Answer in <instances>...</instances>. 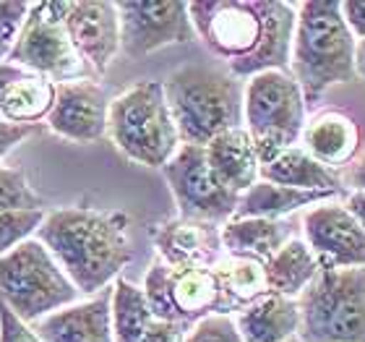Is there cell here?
<instances>
[{
  "instance_id": "6da1fadb",
  "label": "cell",
  "mask_w": 365,
  "mask_h": 342,
  "mask_svg": "<svg viewBox=\"0 0 365 342\" xmlns=\"http://www.w3.org/2000/svg\"><path fill=\"white\" fill-rule=\"evenodd\" d=\"M188 14L196 37L227 63L237 79L289 71L297 3L284 0H193Z\"/></svg>"
},
{
  "instance_id": "7a4b0ae2",
  "label": "cell",
  "mask_w": 365,
  "mask_h": 342,
  "mask_svg": "<svg viewBox=\"0 0 365 342\" xmlns=\"http://www.w3.org/2000/svg\"><path fill=\"white\" fill-rule=\"evenodd\" d=\"M37 238L47 246L78 293L97 296L110 288L133 258L130 217L91 206L47 212Z\"/></svg>"
},
{
  "instance_id": "3957f363",
  "label": "cell",
  "mask_w": 365,
  "mask_h": 342,
  "mask_svg": "<svg viewBox=\"0 0 365 342\" xmlns=\"http://www.w3.org/2000/svg\"><path fill=\"white\" fill-rule=\"evenodd\" d=\"M355 50L358 39L344 21L339 0L297 3L289 74L300 84L308 105L319 102L331 86L358 79Z\"/></svg>"
},
{
  "instance_id": "277c9868",
  "label": "cell",
  "mask_w": 365,
  "mask_h": 342,
  "mask_svg": "<svg viewBox=\"0 0 365 342\" xmlns=\"http://www.w3.org/2000/svg\"><path fill=\"white\" fill-rule=\"evenodd\" d=\"M162 84L182 144L206 146L225 131L243 129L245 81L227 69L188 63Z\"/></svg>"
},
{
  "instance_id": "5b68a950",
  "label": "cell",
  "mask_w": 365,
  "mask_h": 342,
  "mask_svg": "<svg viewBox=\"0 0 365 342\" xmlns=\"http://www.w3.org/2000/svg\"><path fill=\"white\" fill-rule=\"evenodd\" d=\"M107 139L144 168H165L182 146L162 81H138L113 97Z\"/></svg>"
},
{
  "instance_id": "8992f818",
  "label": "cell",
  "mask_w": 365,
  "mask_h": 342,
  "mask_svg": "<svg viewBox=\"0 0 365 342\" xmlns=\"http://www.w3.org/2000/svg\"><path fill=\"white\" fill-rule=\"evenodd\" d=\"M78 296L76 285L37 236L0 258V303L26 324L73 306Z\"/></svg>"
},
{
  "instance_id": "52a82bcc",
  "label": "cell",
  "mask_w": 365,
  "mask_h": 342,
  "mask_svg": "<svg viewBox=\"0 0 365 342\" xmlns=\"http://www.w3.org/2000/svg\"><path fill=\"white\" fill-rule=\"evenodd\" d=\"M308 123V102L289 71H264L245 81L243 129L251 134L261 165L297 146Z\"/></svg>"
},
{
  "instance_id": "ba28073f",
  "label": "cell",
  "mask_w": 365,
  "mask_h": 342,
  "mask_svg": "<svg viewBox=\"0 0 365 342\" xmlns=\"http://www.w3.org/2000/svg\"><path fill=\"white\" fill-rule=\"evenodd\" d=\"M297 306L300 342H365V266L319 272Z\"/></svg>"
},
{
  "instance_id": "9c48e42d",
  "label": "cell",
  "mask_w": 365,
  "mask_h": 342,
  "mask_svg": "<svg viewBox=\"0 0 365 342\" xmlns=\"http://www.w3.org/2000/svg\"><path fill=\"white\" fill-rule=\"evenodd\" d=\"M144 296L154 319L190 329L206 316H235L214 266H168L160 258L144 277Z\"/></svg>"
},
{
  "instance_id": "30bf717a",
  "label": "cell",
  "mask_w": 365,
  "mask_h": 342,
  "mask_svg": "<svg viewBox=\"0 0 365 342\" xmlns=\"http://www.w3.org/2000/svg\"><path fill=\"white\" fill-rule=\"evenodd\" d=\"M68 8V0L66 3H31L29 16L6 61L50 79L55 84L97 79L71 45L68 31H66Z\"/></svg>"
},
{
  "instance_id": "8fae6325",
  "label": "cell",
  "mask_w": 365,
  "mask_h": 342,
  "mask_svg": "<svg viewBox=\"0 0 365 342\" xmlns=\"http://www.w3.org/2000/svg\"><path fill=\"white\" fill-rule=\"evenodd\" d=\"M162 175L175 198L180 220L212 222L222 228L225 222L235 217L240 193L230 191L217 178L206 160L204 146L182 144L175 157L162 168Z\"/></svg>"
},
{
  "instance_id": "7c38bea8",
  "label": "cell",
  "mask_w": 365,
  "mask_h": 342,
  "mask_svg": "<svg viewBox=\"0 0 365 342\" xmlns=\"http://www.w3.org/2000/svg\"><path fill=\"white\" fill-rule=\"evenodd\" d=\"M120 16V53L138 61L162 47L193 42L196 29L188 3L180 0H123L115 3Z\"/></svg>"
},
{
  "instance_id": "4fadbf2b",
  "label": "cell",
  "mask_w": 365,
  "mask_h": 342,
  "mask_svg": "<svg viewBox=\"0 0 365 342\" xmlns=\"http://www.w3.org/2000/svg\"><path fill=\"white\" fill-rule=\"evenodd\" d=\"M303 241L321 272L365 266V230L344 201H327L303 212Z\"/></svg>"
},
{
  "instance_id": "5bb4252c",
  "label": "cell",
  "mask_w": 365,
  "mask_h": 342,
  "mask_svg": "<svg viewBox=\"0 0 365 342\" xmlns=\"http://www.w3.org/2000/svg\"><path fill=\"white\" fill-rule=\"evenodd\" d=\"M113 99L97 79H78L58 84L53 110L45 126L61 139L76 144H94L107 136Z\"/></svg>"
},
{
  "instance_id": "9a60e30c",
  "label": "cell",
  "mask_w": 365,
  "mask_h": 342,
  "mask_svg": "<svg viewBox=\"0 0 365 342\" xmlns=\"http://www.w3.org/2000/svg\"><path fill=\"white\" fill-rule=\"evenodd\" d=\"M66 31L73 50L94 76H102L120 53V16L110 0L71 3Z\"/></svg>"
},
{
  "instance_id": "2e32d148",
  "label": "cell",
  "mask_w": 365,
  "mask_h": 342,
  "mask_svg": "<svg viewBox=\"0 0 365 342\" xmlns=\"http://www.w3.org/2000/svg\"><path fill=\"white\" fill-rule=\"evenodd\" d=\"M42 342H115L113 285L31 324Z\"/></svg>"
},
{
  "instance_id": "e0dca14e",
  "label": "cell",
  "mask_w": 365,
  "mask_h": 342,
  "mask_svg": "<svg viewBox=\"0 0 365 342\" xmlns=\"http://www.w3.org/2000/svg\"><path fill=\"white\" fill-rule=\"evenodd\" d=\"M157 258L168 266H214L225 256L222 228L212 222L170 220L154 230Z\"/></svg>"
},
{
  "instance_id": "ac0fdd59",
  "label": "cell",
  "mask_w": 365,
  "mask_h": 342,
  "mask_svg": "<svg viewBox=\"0 0 365 342\" xmlns=\"http://www.w3.org/2000/svg\"><path fill=\"white\" fill-rule=\"evenodd\" d=\"M363 134L358 121L344 110H321L305 123L300 146L331 173H342L358 160Z\"/></svg>"
},
{
  "instance_id": "d6986e66",
  "label": "cell",
  "mask_w": 365,
  "mask_h": 342,
  "mask_svg": "<svg viewBox=\"0 0 365 342\" xmlns=\"http://www.w3.org/2000/svg\"><path fill=\"white\" fill-rule=\"evenodd\" d=\"M58 84L31 71L0 61V118L19 126H39L53 110Z\"/></svg>"
},
{
  "instance_id": "ffe728a7",
  "label": "cell",
  "mask_w": 365,
  "mask_h": 342,
  "mask_svg": "<svg viewBox=\"0 0 365 342\" xmlns=\"http://www.w3.org/2000/svg\"><path fill=\"white\" fill-rule=\"evenodd\" d=\"M339 196H342V191H303L259 181L245 193H240L232 220H243V217L287 220L289 214L295 212H308V209L327 204V201H339Z\"/></svg>"
},
{
  "instance_id": "44dd1931",
  "label": "cell",
  "mask_w": 365,
  "mask_h": 342,
  "mask_svg": "<svg viewBox=\"0 0 365 342\" xmlns=\"http://www.w3.org/2000/svg\"><path fill=\"white\" fill-rule=\"evenodd\" d=\"M204 149L212 170L230 191L245 193L251 186L259 183L261 160L256 146H253L251 134L245 129L225 131L217 139H212Z\"/></svg>"
},
{
  "instance_id": "7402d4cb",
  "label": "cell",
  "mask_w": 365,
  "mask_h": 342,
  "mask_svg": "<svg viewBox=\"0 0 365 342\" xmlns=\"http://www.w3.org/2000/svg\"><path fill=\"white\" fill-rule=\"evenodd\" d=\"M243 342H289L300 335V306L292 298L267 293L235 313Z\"/></svg>"
},
{
  "instance_id": "603a6c76",
  "label": "cell",
  "mask_w": 365,
  "mask_h": 342,
  "mask_svg": "<svg viewBox=\"0 0 365 342\" xmlns=\"http://www.w3.org/2000/svg\"><path fill=\"white\" fill-rule=\"evenodd\" d=\"M292 238H297V225L292 220L243 217V220H230L222 225V248H225V253L259 258L264 264Z\"/></svg>"
},
{
  "instance_id": "cb8c5ba5",
  "label": "cell",
  "mask_w": 365,
  "mask_h": 342,
  "mask_svg": "<svg viewBox=\"0 0 365 342\" xmlns=\"http://www.w3.org/2000/svg\"><path fill=\"white\" fill-rule=\"evenodd\" d=\"M259 181L287 186V188H303V191H342L339 175L324 168L319 160H313L303 146H289L279 157L261 165Z\"/></svg>"
},
{
  "instance_id": "d4e9b609",
  "label": "cell",
  "mask_w": 365,
  "mask_h": 342,
  "mask_svg": "<svg viewBox=\"0 0 365 342\" xmlns=\"http://www.w3.org/2000/svg\"><path fill=\"white\" fill-rule=\"evenodd\" d=\"M319 272L321 266L313 251L308 248L303 238L297 236L289 243L282 246L279 251L267 261L269 293L297 301L305 293V288L319 277Z\"/></svg>"
},
{
  "instance_id": "484cf974",
  "label": "cell",
  "mask_w": 365,
  "mask_h": 342,
  "mask_svg": "<svg viewBox=\"0 0 365 342\" xmlns=\"http://www.w3.org/2000/svg\"><path fill=\"white\" fill-rule=\"evenodd\" d=\"M214 272L220 277V285L227 296L232 311H243L245 306H251L253 301H259L269 293V280H267V264L259 258L248 256H225L214 264Z\"/></svg>"
},
{
  "instance_id": "4316f807",
  "label": "cell",
  "mask_w": 365,
  "mask_h": 342,
  "mask_svg": "<svg viewBox=\"0 0 365 342\" xmlns=\"http://www.w3.org/2000/svg\"><path fill=\"white\" fill-rule=\"evenodd\" d=\"M154 321L144 288L125 277L113 282V337L115 342H141L144 332Z\"/></svg>"
},
{
  "instance_id": "83f0119b",
  "label": "cell",
  "mask_w": 365,
  "mask_h": 342,
  "mask_svg": "<svg viewBox=\"0 0 365 342\" xmlns=\"http://www.w3.org/2000/svg\"><path fill=\"white\" fill-rule=\"evenodd\" d=\"M24 209H45V198L34 191L24 170L0 165V212Z\"/></svg>"
},
{
  "instance_id": "f1b7e54d",
  "label": "cell",
  "mask_w": 365,
  "mask_h": 342,
  "mask_svg": "<svg viewBox=\"0 0 365 342\" xmlns=\"http://www.w3.org/2000/svg\"><path fill=\"white\" fill-rule=\"evenodd\" d=\"M47 212L45 209H24V212H0V258L14 248L37 236Z\"/></svg>"
},
{
  "instance_id": "f546056e",
  "label": "cell",
  "mask_w": 365,
  "mask_h": 342,
  "mask_svg": "<svg viewBox=\"0 0 365 342\" xmlns=\"http://www.w3.org/2000/svg\"><path fill=\"white\" fill-rule=\"evenodd\" d=\"M185 342H243L240 332H237L235 316H206L188 329Z\"/></svg>"
},
{
  "instance_id": "4dcf8cb0",
  "label": "cell",
  "mask_w": 365,
  "mask_h": 342,
  "mask_svg": "<svg viewBox=\"0 0 365 342\" xmlns=\"http://www.w3.org/2000/svg\"><path fill=\"white\" fill-rule=\"evenodd\" d=\"M31 3H0V61H6L21 31Z\"/></svg>"
},
{
  "instance_id": "1f68e13d",
  "label": "cell",
  "mask_w": 365,
  "mask_h": 342,
  "mask_svg": "<svg viewBox=\"0 0 365 342\" xmlns=\"http://www.w3.org/2000/svg\"><path fill=\"white\" fill-rule=\"evenodd\" d=\"M0 342H42L31 324L21 321L6 303H0Z\"/></svg>"
},
{
  "instance_id": "d6a6232c",
  "label": "cell",
  "mask_w": 365,
  "mask_h": 342,
  "mask_svg": "<svg viewBox=\"0 0 365 342\" xmlns=\"http://www.w3.org/2000/svg\"><path fill=\"white\" fill-rule=\"evenodd\" d=\"M37 129L39 126H19V123H8L0 118V165H3V160L14 152L16 146L34 136Z\"/></svg>"
},
{
  "instance_id": "836d02e7",
  "label": "cell",
  "mask_w": 365,
  "mask_h": 342,
  "mask_svg": "<svg viewBox=\"0 0 365 342\" xmlns=\"http://www.w3.org/2000/svg\"><path fill=\"white\" fill-rule=\"evenodd\" d=\"M185 335H188V329L175 324V321L154 319L141 337V342H185Z\"/></svg>"
},
{
  "instance_id": "e575fe53",
  "label": "cell",
  "mask_w": 365,
  "mask_h": 342,
  "mask_svg": "<svg viewBox=\"0 0 365 342\" xmlns=\"http://www.w3.org/2000/svg\"><path fill=\"white\" fill-rule=\"evenodd\" d=\"M342 16L358 42L365 39V0H342Z\"/></svg>"
},
{
  "instance_id": "d590c367",
  "label": "cell",
  "mask_w": 365,
  "mask_h": 342,
  "mask_svg": "<svg viewBox=\"0 0 365 342\" xmlns=\"http://www.w3.org/2000/svg\"><path fill=\"white\" fill-rule=\"evenodd\" d=\"M339 183H342V191H347V193L350 191H363L365 193V154L339 173Z\"/></svg>"
},
{
  "instance_id": "8d00e7d4",
  "label": "cell",
  "mask_w": 365,
  "mask_h": 342,
  "mask_svg": "<svg viewBox=\"0 0 365 342\" xmlns=\"http://www.w3.org/2000/svg\"><path fill=\"white\" fill-rule=\"evenodd\" d=\"M344 206L352 212V217L363 225V230H365V193L363 191H350L347 193V198H344Z\"/></svg>"
},
{
  "instance_id": "74e56055",
  "label": "cell",
  "mask_w": 365,
  "mask_h": 342,
  "mask_svg": "<svg viewBox=\"0 0 365 342\" xmlns=\"http://www.w3.org/2000/svg\"><path fill=\"white\" fill-rule=\"evenodd\" d=\"M355 71H358V76L365 81V39L358 42V50H355Z\"/></svg>"
},
{
  "instance_id": "f35d334b",
  "label": "cell",
  "mask_w": 365,
  "mask_h": 342,
  "mask_svg": "<svg viewBox=\"0 0 365 342\" xmlns=\"http://www.w3.org/2000/svg\"><path fill=\"white\" fill-rule=\"evenodd\" d=\"M289 342H300V337H295V340H289Z\"/></svg>"
}]
</instances>
